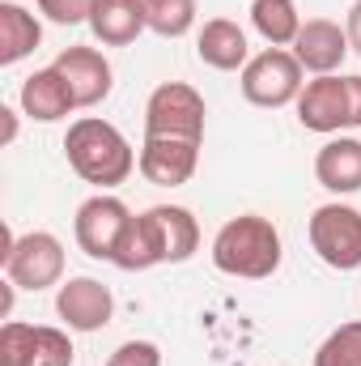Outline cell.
I'll return each mask as SVG.
<instances>
[{
	"label": "cell",
	"instance_id": "obj_26",
	"mask_svg": "<svg viewBox=\"0 0 361 366\" xmlns=\"http://www.w3.org/2000/svg\"><path fill=\"white\" fill-rule=\"evenodd\" d=\"M345 34H349V47L361 56V0L349 9V17H345Z\"/></svg>",
	"mask_w": 361,
	"mask_h": 366
},
{
	"label": "cell",
	"instance_id": "obj_21",
	"mask_svg": "<svg viewBox=\"0 0 361 366\" xmlns=\"http://www.w3.org/2000/svg\"><path fill=\"white\" fill-rule=\"evenodd\" d=\"M149 30L162 39H183L195 26V0H145Z\"/></svg>",
	"mask_w": 361,
	"mask_h": 366
},
{
	"label": "cell",
	"instance_id": "obj_10",
	"mask_svg": "<svg viewBox=\"0 0 361 366\" xmlns=\"http://www.w3.org/2000/svg\"><path fill=\"white\" fill-rule=\"evenodd\" d=\"M200 167V141L187 137H145L136 154V171L153 187H183Z\"/></svg>",
	"mask_w": 361,
	"mask_h": 366
},
{
	"label": "cell",
	"instance_id": "obj_18",
	"mask_svg": "<svg viewBox=\"0 0 361 366\" xmlns=\"http://www.w3.org/2000/svg\"><path fill=\"white\" fill-rule=\"evenodd\" d=\"M315 179L336 196L361 192V141L357 137H332L315 154Z\"/></svg>",
	"mask_w": 361,
	"mask_h": 366
},
{
	"label": "cell",
	"instance_id": "obj_6",
	"mask_svg": "<svg viewBox=\"0 0 361 366\" xmlns=\"http://www.w3.org/2000/svg\"><path fill=\"white\" fill-rule=\"evenodd\" d=\"M302 64H298V56L293 51H285V47H268V51H260V56H251L247 60V69H243V77H238V86H243V98L251 102V107H289V102H298V94H302Z\"/></svg>",
	"mask_w": 361,
	"mask_h": 366
},
{
	"label": "cell",
	"instance_id": "obj_12",
	"mask_svg": "<svg viewBox=\"0 0 361 366\" xmlns=\"http://www.w3.org/2000/svg\"><path fill=\"white\" fill-rule=\"evenodd\" d=\"M298 124L306 132H323V137L349 128V86H345V77L327 73V77L306 81L302 94H298Z\"/></svg>",
	"mask_w": 361,
	"mask_h": 366
},
{
	"label": "cell",
	"instance_id": "obj_23",
	"mask_svg": "<svg viewBox=\"0 0 361 366\" xmlns=\"http://www.w3.org/2000/svg\"><path fill=\"white\" fill-rule=\"evenodd\" d=\"M93 4L98 0H39V13L56 26H81L93 17Z\"/></svg>",
	"mask_w": 361,
	"mask_h": 366
},
{
	"label": "cell",
	"instance_id": "obj_25",
	"mask_svg": "<svg viewBox=\"0 0 361 366\" xmlns=\"http://www.w3.org/2000/svg\"><path fill=\"white\" fill-rule=\"evenodd\" d=\"M349 86V128H361V77H345Z\"/></svg>",
	"mask_w": 361,
	"mask_h": 366
},
{
	"label": "cell",
	"instance_id": "obj_27",
	"mask_svg": "<svg viewBox=\"0 0 361 366\" xmlns=\"http://www.w3.org/2000/svg\"><path fill=\"white\" fill-rule=\"evenodd\" d=\"M0 124H4L0 128V145H13L17 141V111L13 107H0Z\"/></svg>",
	"mask_w": 361,
	"mask_h": 366
},
{
	"label": "cell",
	"instance_id": "obj_14",
	"mask_svg": "<svg viewBox=\"0 0 361 366\" xmlns=\"http://www.w3.org/2000/svg\"><path fill=\"white\" fill-rule=\"evenodd\" d=\"M349 51H353V47H349L345 26H336V21H327V17H310V21H302V30H298V39H293V56H298V64H302L306 73H315V77L336 73V69L345 64Z\"/></svg>",
	"mask_w": 361,
	"mask_h": 366
},
{
	"label": "cell",
	"instance_id": "obj_20",
	"mask_svg": "<svg viewBox=\"0 0 361 366\" xmlns=\"http://www.w3.org/2000/svg\"><path fill=\"white\" fill-rule=\"evenodd\" d=\"M251 26L268 39L272 47H293V39L302 30V17H298L293 0H255L251 4Z\"/></svg>",
	"mask_w": 361,
	"mask_h": 366
},
{
	"label": "cell",
	"instance_id": "obj_13",
	"mask_svg": "<svg viewBox=\"0 0 361 366\" xmlns=\"http://www.w3.org/2000/svg\"><path fill=\"white\" fill-rule=\"evenodd\" d=\"M64 81H68V90L77 98V107H98L111 86H115V73H111V60L98 51V47H64L60 56H56V64H51Z\"/></svg>",
	"mask_w": 361,
	"mask_h": 366
},
{
	"label": "cell",
	"instance_id": "obj_4",
	"mask_svg": "<svg viewBox=\"0 0 361 366\" xmlns=\"http://www.w3.org/2000/svg\"><path fill=\"white\" fill-rule=\"evenodd\" d=\"M306 234H310L315 256H319L327 269H336V273L361 269V213L353 204H340V200L319 204V209L310 213Z\"/></svg>",
	"mask_w": 361,
	"mask_h": 366
},
{
	"label": "cell",
	"instance_id": "obj_8",
	"mask_svg": "<svg viewBox=\"0 0 361 366\" xmlns=\"http://www.w3.org/2000/svg\"><path fill=\"white\" fill-rule=\"evenodd\" d=\"M0 366H73V341L47 324L4 320L0 328Z\"/></svg>",
	"mask_w": 361,
	"mask_h": 366
},
{
	"label": "cell",
	"instance_id": "obj_17",
	"mask_svg": "<svg viewBox=\"0 0 361 366\" xmlns=\"http://www.w3.org/2000/svg\"><path fill=\"white\" fill-rule=\"evenodd\" d=\"M90 30L102 47H128L149 30L145 0H98L90 17Z\"/></svg>",
	"mask_w": 361,
	"mask_h": 366
},
{
	"label": "cell",
	"instance_id": "obj_11",
	"mask_svg": "<svg viewBox=\"0 0 361 366\" xmlns=\"http://www.w3.org/2000/svg\"><path fill=\"white\" fill-rule=\"evenodd\" d=\"M56 315L73 332H98L115 315V294L98 277H68L56 294Z\"/></svg>",
	"mask_w": 361,
	"mask_h": 366
},
{
	"label": "cell",
	"instance_id": "obj_15",
	"mask_svg": "<svg viewBox=\"0 0 361 366\" xmlns=\"http://www.w3.org/2000/svg\"><path fill=\"white\" fill-rule=\"evenodd\" d=\"M195 56H200L208 69H217V73H238V69H247L251 47H247V34H243L238 21H230V17H208V21L200 26V34H195Z\"/></svg>",
	"mask_w": 361,
	"mask_h": 366
},
{
	"label": "cell",
	"instance_id": "obj_3",
	"mask_svg": "<svg viewBox=\"0 0 361 366\" xmlns=\"http://www.w3.org/2000/svg\"><path fill=\"white\" fill-rule=\"evenodd\" d=\"M280 230L260 213H243L230 217L217 239H213V264L225 277H243V281H264L280 269Z\"/></svg>",
	"mask_w": 361,
	"mask_h": 366
},
{
	"label": "cell",
	"instance_id": "obj_7",
	"mask_svg": "<svg viewBox=\"0 0 361 366\" xmlns=\"http://www.w3.org/2000/svg\"><path fill=\"white\" fill-rule=\"evenodd\" d=\"M204 98L187 81H162L145 102V137H187L204 141Z\"/></svg>",
	"mask_w": 361,
	"mask_h": 366
},
{
	"label": "cell",
	"instance_id": "obj_9",
	"mask_svg": "<svg viewBox=\"0 0 361 366\" xmlns=\"http://www.w3.org/2000/svg\"><path fill=\"white\" fill-rule=\"evenodd\" d=\"M128 222H132V209H128L119 196L98 192V196H90V200L77 209V217H73L77 247H81L90 260H115V247H119Z\"/></svg>",
	"mask_w": 361,
	"mask_h": 366
},
{
	"label": "cell",
	"instance_id": "obj_24",
	"mask_svg": "<svg viewBox=\"0 0 361 366\" xmlns=\"http://www.w3.org/2000/svg\"><path fill=\"white\" fill-rule=\"evenodd\" d=\"M106 366H162V350L153 345V341H123Z\"/></svg>",
	"mask_w": 361,
	"mask_h": 366
},
{
	"label": "cell",
	"instance_id": "obj_16",
	"mask_svg": "<svg viewBox=\"0 0 361 366\" xmlns=\"http://www.w3.org/2000/svg\"><path fill=\"white\" fill-rule=\"evenodd\" d=\"M21 111L34 124H56V119L77 111V98H73L68 81L56 69H39V73H30L21 81Z\"/></svg>",
	"mask_w": 361,
	"mask_h": 366
},
{
	"label": "cell",
	"instance_id": "obj_1",
	"mask_svg": "<svg viewBox=\"0 0 361 366\" xmlns=\"http://www.w3.org/2000/svg\"><path fill=\"white\" fill-rule=\"evenodd\" d=\"M200 247V226L191 209L183 204H153L145 213H132L119 247H115V269L123 273H145L158 264H183Z\"/></svg>",
	"mask_w": 361,
	"mask_h": 366
},
{
	"label": "cell",
	"instance_id": "obj_22",
	"mask_svg": "<svg viewBox=\"0 0 361 366\" xmlns=\"http://www.w3.org/2000/svg\"><path fill=\"white\" fill-rule=\"evenodd\" d=\"M315 366H361V320L340 324V328L315 350Z\"/></svg>",
	"mask_w": 361,
	"mask_h": 366
},
{
	"label": "cell",
	"instance_id": "obj_5",
	"mask_svg": "<svg viewBox=\"0 0 361 366\" xmlns=\"http://www.w3.org/2000/svg\"><path fill=\"white\" fill-rule=\"evenodd\" d=\"M0 269L17 290H34L39 294V290L64 285V243L51 230L17 234V243L0 256Z\"/></svg>",
	"mask_w": 361,
	"mask_h": 366
},
{
	"label": "cell",
	"instance_id": "obj_2",
	"mask_svg": "<svg viewBox=\"0 0 361 366\" xmlns=\"http://www.w3.org/2000/svg\"><path fill=\"white\" fill-rule=\"evenodd\" d=\"M64 154H68V167L86 183L102 187V192L119 187V183L136 171V154H132L128 137L115 124L98 119V115H81V119L68 124Z\"/></svg>",
	"mask_w": 361,
	"mask_h": 366
},
{
	"label": "cell",
	"instance_id": "obj_19",
	"mask_svg": "<svg viewBox=\"0 0 361 366\" xmlns=\"http://www.w3.org/2000/svg\"><path fill=\"white\" fill-rule=\"evenodd\" d=\"M43 43V26L30 9L0 0V64H17L26 60L34 47Z\"/></svg>",
	"mask_w": 361,
	"mask_h": 366
}]
</instances>
